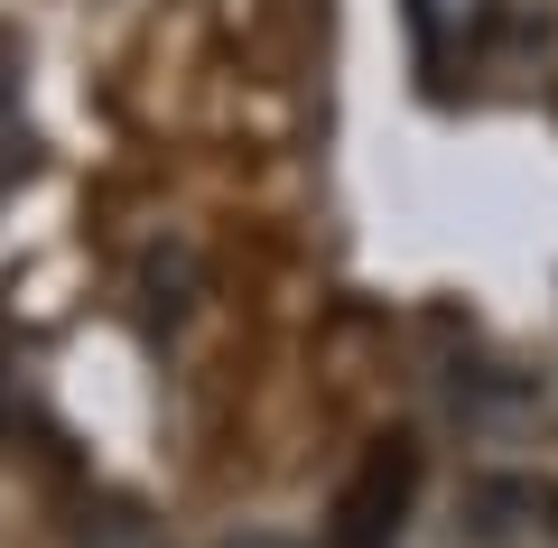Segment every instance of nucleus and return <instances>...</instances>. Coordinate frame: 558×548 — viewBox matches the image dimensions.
Segmentation results:
<instances>
[{
	"mask_svg": "<svg viewBox=\"0 0 558 548\" xmlns=\"http://www.w3.org/2000/svg\"><path fill=\"white\" fill-rule=\"evenodd\" d=\"M484 28H494V0H410V38L428 65H457Z\"/></svg>",
	"mask_w": 558,
	"mask_h": 548,
	"instance_id": "nucleus-2",
	"label": "nucleus"
},
{
	"mask_svg": "<svg viewBox=\"0 0 558 548\" xmlns=\"http://www.w3.org/2000/svg\"><path fill=\"white\" fill-rule=\"evenodd\" d=\"M223 548H289V539H270V529H252V539H223Z\"/></svg>",
	"mask_w": 558,
	"mask_h": 548,
	"instance_id": "nucleus-3",
	"label": "nucleus"
},
{
	"mask_svg": "<svg viewBox=\"0 0 558 548\" xmlns=\"http://www.w3.org/2000/svg\"><path fill=\"white\" fill-rule=\"evenodd\" d=\"M418 502V437L391 428L363 447V465L344 474L336 511H326V548H400V521Z\"/></svg>",
	"mask_w": 558,
	"mask_h": 548,
	"instance_id": "nucleus-1",
	"label": "nucleus"
}]
</instances>
